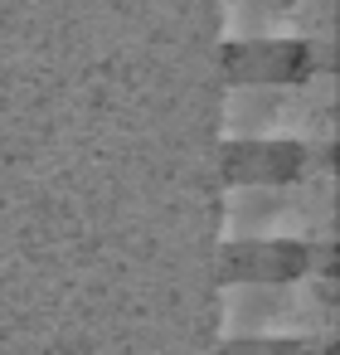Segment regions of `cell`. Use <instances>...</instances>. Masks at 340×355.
<instances>
[{"label":"cell","instance_id":"1","mask_svg":"<svg viewBox=\"0 0 340 355\" xmlns=\"http://www.w3.org/2000/svg\"><path fill=\"white\" fill-rule=\"evenodd\" d=\"M219 239L335 243V171H311L292 185H224Z\"/></svg>","mask_w":340,"mask_h":355},{"label":"cell","instance_id":"2","mask_svg":"<svg viewBox=\"0 0 340 355\" xmlns=\"http://www.w3.org/2000/svg\"><path fill=\"white\" fill-rule=\"evenodd\" d=\"M219 336H335V277L306 272L296 282H224Z\"/></svg>","mask_w":340,"mask_h":355},{"label":"cell","instance_id":"3","mask_svg":"<svg viewBox=\"0 0 340 355\" xmlns=\"http://www.w3.org/2000/svg\"><path fill=\"white\" fill-rule=\"evenodd\" d=\"M292 137L306 141L301 83H229L224 88V141Z\"/></svg>","mask_w":340,"mask_h":355},{"label":"cell","instance_id":"4","mask_svg":"<svg viewBox=\"0 0 340 355\" xmlns=\"http://www.w3.org/2000/svg\"><path fill=\"white\" fill-rule=\"evenodd\" d=\"M311 171H335V141L325 146L292 137L224 141V185H292Z\"/></svg>","mask_w":340,"mask_h":355},{"label":"cell","instance_id":"5","mask_svg":"<svg viewBox=\"0 0 340 355\" xmlns=\"http://www.w3.org/2000/svg\"><path fill=\"white\" fill-rule=\"evenodd\" d=\"M306 272L335 277V243H306V239L224 243V282H296Z\"/></svg>","mask_w":340,"mask_h":355},{"label":"cell","instance_id":"6","mask_svg":"<svg viewBox=\"0 0 340 355\" xmlns=\"http://www.w3.org/2000/svg\"><path fill=\"white\" fill-rule=\"evenodd\" d=\"M335 69V49L306 40H253L224 44V78L229 83H306L311 73Z\"/></svg>","mask_w":340,"mask_h":355},{"label":"cell","instance_id":"7","mask_svg":"<svg viewBox=\"0 0 340 355\" xmlns=\"http://www.w3.org/2000/svg\"><path fill=\"white\" fill-rule=\"evenodd\" d=\"M292 25H296V0H219L224 44L292 40Z\"/></svg>","mask_w":340,"mask_h":355},{"label":"cell","instance_id":"8","mask_svg":"<svg viewBox=\"0 0 340 355\" xmlns=\"http://www.w3.org/2000/svg\"><path fill=\"white\" fill-rule=\"evenodd\" d=\"M301 112H306V141L311 146L335 141V69L311 73L301 83Z\"/></svg>","mask_w":340,"mask_h":355},{"label":"cell","instance_id":"9","mask_svg":"<svg viewBox=\"0 0 340 355\" xmlns=\"http://www.w3.org/2000/svg\"><path fill=\"white\" fill-rule=\"evenodd\" d=\"M219 355H335V336H248L224 340Z\"/></svg>","mask_w":340,"mask_h":355},{"label":"cell","instance_id":"10","mask_svg":"<svg viewBox=\"0 0 340 355\" xmlns=\"http://www.w3.org/2000/svg\"><path fill=\"white\" fill-rule=\"evenodd\" d=\"M292 40L335 49V0H296V25Z\"/></svg>","mask_w":340,"mask_h":355}]
</instances>
